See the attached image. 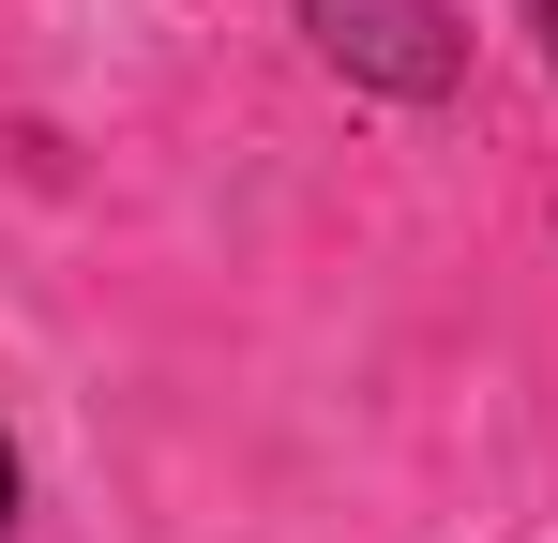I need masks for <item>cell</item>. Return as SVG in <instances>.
I'll return each mask as SVG.
<instances>
[{
    "label": "cell",
    "mask_w": 558,
    "mask_h": 543,
    "mask_svg": "<svg viewBox=\"0 0 558 543\" xmlns=\"http://www.w3.org/2000/svg\"><path fill=\"white\" fill-rule=\"evenodd\" d=\"M529 31H544V61H558V0H529Z\"/></svg>",
    "instance_id": "obj_2"
},
{
    "label": "cell",
    "mask_w": 558,
    "mask_h": 543,
    "mask_svg": "<svg viewBox=\"0 0 558 543\" xmlns=\"http://www.w3.org/2000/svg\"><path fill=\"white\" fill-rule=\"evenodd\" d=\"M302 31H317V61L348 90H392V106H438L468 76V15L453 0H302Z\"/></svg>",
    "instance_id": "obj_1"
},
{
    "label": "cell",
    "mask_w": 558,
    "mask_h": 543,
    "mask_svg": "<svg viewBox=\"0 0 558 543\" xmlns=\"http://www.w3.org/2000/svg\"><path fill=\"white\" fill-rule=\"evenodd\" d=\"M0 529H15V452H0Z\"/></svg>",
    "instance_id": "obj_3"
}]
</instances>
